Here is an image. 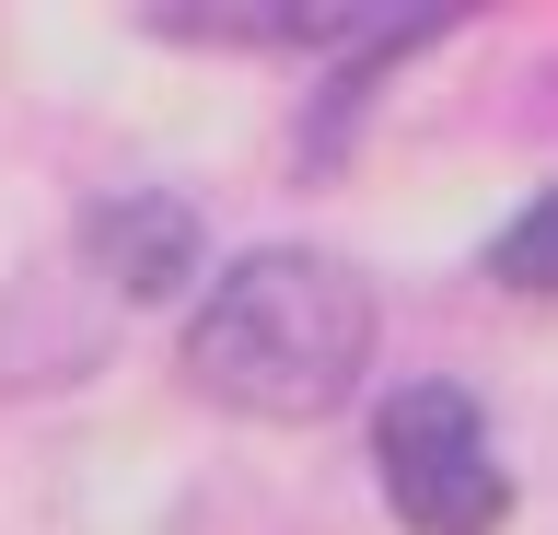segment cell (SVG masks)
<instances>
[{
  "label": "cell",
  "instance_id": "277c9868",
  "mask_svg": "<svg viewBox=\"0 0 558 535\" xmlns=\"http://www.w3.org/2000/svg\"><path fill=\"white\" fill-rule=\"evenodd\" d=\"M186 47H418L442 36V12H338V0H209V12H151Z\"/></svg>",
  "mask_w": 558,
  "mask_h": 535
},
{
  "label": "cell",
  "instance_id": "6da1fadb",
  "mask_svg": "<svg viewBox=\"0 0 558 535\" xmlns=\"http://www.w3.org/2000/svg\"><path fill=\"white\" fill-rule=\"evenodd\" d=\"M373 373V280L326 245L233 256L186 315V385L233 420H326Z\"/></svg>",
  "mask_w": 558,
  "mask_h": 535
},
{
  "label": "cell",
  "instance_id": "3957f363",
  "mask_svg": "<svg viewBox=\"0 0 558 535\" xmlns=\"http://www.w3.org/2000/svg\"><path fill=\"white\" fill-rule=\"evenodd\" d=\"M82 256H94V280L117 291V303H174V291L198 280V210L186 198H163V186H129V198H105V210H82Z\"/></svg>",
  "mask_w": 558,
  "mask_h": 535
},
{
  "label": "cell",
  "instance_id": "7a4b0ae2",
  "mask_svg": "<svg viewBox=\"0 0 558 535\" xmlns=\"http://www.w3.org/2000/svg\"><path fill=\"white\" fill-rule=\"evenodd\" d=\"M373 489L408 535H500L512 524V465L488 442V408L465 385H396L373 408Z\"/></svg>",
  "mask_w": 558,
  "mask_h": 535
},
{
  "label": "cell",
  "instance_id": "5b68a950",
  "mask_svg": "<svg viewBox=\"0 0 558 535\" xmlns=\"http://www.w3.org/2000/svg\"><path fill=\"white\" fill-rule=\"evenodd\" d=\"M488 280L523 291V303H558V186H547V198H523V210L488 233Z\"/></svg>",
  "mask_w": 558,
  "mask_h": 535
}]
</instances>
